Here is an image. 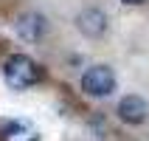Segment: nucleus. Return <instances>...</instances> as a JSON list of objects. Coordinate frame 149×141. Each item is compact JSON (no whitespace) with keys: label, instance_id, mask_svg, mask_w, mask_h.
I'll list each match as a JSON object with an SVG mask.
<instances>
[{"label":"nucleus","instance_id":"obj_1","mask_svg":"<svg viewBox=\"0 0 149 141\" xmlns=\"http://www.w3.org/2000/svg\"><path fill=\"white\" fill-rule=\"evenodd\" d=\"M3 76H6V85L11 90H25V88H31L40 79V65L31 57H25V54H14V57L6 59Z\"/></svg>","mask_w":149,"mask_h":141},{"label":"nucleus","instance_id":"obj_3","mask_svg":"<svg viewBox=\"0 0 149 141\" xmlns=\"http://www.w3.org/2000/svg\"><path fill=\"white\" fill-rule=\"evenodd\" d=\"M14 31L23 37L25 42H37L45 37V31H48V23H45V17L37 14V11H28V14H20L14 23Z\"/></svg>","mask_w":149,"mask_h":141},{"label":"nucleus","instance_id":"obj_4","mask_svg":"<svg viewBox=\"0 0 149 141\" xmlns=\"http://www.w3.org/2000/svg\"><path fill=\"white\" fill-rule=\"evenodd\" d=\"M146 116H149V105L141 96L130 93V96H124V99L118 102V119L124 124H143Z\"/></svg>","mask_w":149,"mask_h":141},{"label":"nucleus","instance_id":"obj_5","mask_svg":"<svg viewBox=\"0 0 149 141\" xmlns=\"http://www.w3.org/2000/svg\"><path fill=\"white\" fill-rule=\"evenodd\" d=\"M76 28L84 34V37H101V34L107 31V14L101 11V8H84L82 14L76 17Z\"/></svg>","mask_w":149,"mask_h":141},{"label":"nucleus","instance_id":"obj_7","mask_svg":"<svg viewBox=\"0 0 149 141\" xmlns=\"http://www.w3.org/2000/svg\"><path fill=\"white\" fill-rule=\"evenodd\" d=\"M121 3H127V6H141L143 0H121Z\"/></svg>","mask_w":149,"mask_h":141},{"label":"nucleus","instance_id":"obj_2","mask_svg":"<svg viewBox=\"0 0 149 141\" xmlns=\"http://www.w3.org/2000/svg\"><path fill=\"white\" fill-rule=\"evenodd\" d=\"M79 85H82V93H87L93 99H104V96H110L116 90V74L107 65H93L82 74Z\"/></svg>","mask_w":149,"mask_h":141},{"label":"nucleus","instance_id":"obj_6","mask_svg":"<svg viewBox=\"0 0 149 141\" xmlns=\"http://www.w3.org/2000/svg\"><path fill=\"white\" fill-rule=\"evenodd\" d=\"M0 138L3 141H40V135L28 121H0Z\"/></svg>","mask_w":149,"mask_h":141}]
</instances>
